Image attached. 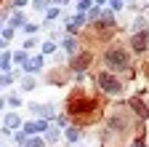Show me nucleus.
<instances>
[{
	"label": "nucleus",
	"instance_id": "nucleus-1",
	"mask_svg": "<svg viewBox=\"0 0 149 147\" xmlns=\"http://www.w3.org/2000/svg\"><path fill=\"white\" fill-rule=\"evenodd\" d=\"M96 113H99V102L85 96V94H80V91L69 99V115H74L77 120H93Z\"/></svg>",
	"mask_w": 149,
	"mask_h": 147
},
{
	"label": "nucleus",
	"instance_id": "nucleus-3",
	"mask_svg": "<svg viewBox=\"0 0 149 147\" xmlns=\"http://www.w3.org/2000/svg\"><path fill=\"white\" fill-rule=\"evenodd\" d=\"M104 64L112 70H128V53L125 48H109L104 53Z\"/></svg>",
	"mask_w": 149,
	"mask_h": 147
},
{
	"label": "nucleus",
	"instance_id": "nucleus-4",
	"mask_svg": "<svg viewBox=\"0 0 149 147\" xmlns=\"http://www.w3.org/2000/svg\"><path fill=\"white\" fill-rule=\"evenodd\" d=\"M130 46H133V51H144V46H146V32H139V35H133Z\"/></svg>",
	"mask_w": 149,
	"mask_h": 147
},
{
	"label": "nucleus",
	"instance_id": "nucleus-2",
	"mask_svg": "<svg viewBox=\"0 0 149 147\" xmlns=\"http://www.w3.org/2000/svg\"><path fill=\"white\" fill-rule=\"evenodd\" d=\"M96 83H99V88L104 91V94H112V96L123 94V80H117L112 72H99V75H96Z\"/></svg>",
	"mask_w": 149,
	"mask_h": 147
}]
</instances>
